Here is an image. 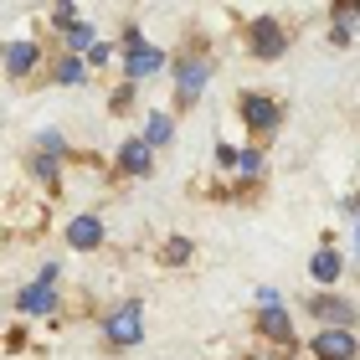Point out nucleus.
<instances>
[{
  "label": "nucleus",
  "mask_w": 360,
  "mask_h": 360,
  "mask_svg": "<svg viewBox=\"0 0 360 360\" xmlns=\"http://www.w3.org/2000/svg\"><path fill=\"white\" fill-rule=\"evenodd\" d=\"M206 83H211V62L206 57H180L175 62V98L180 103H195V98L206 93Z\"/></svg>",
  "instance_id": "nucleus-5"
},
{
  "label": "nucleus",
  "mask_w": 360,
  "mask_h": 360,
  "mask_svg": "<svg viewBox=\"0 0 360 360\" xmlns=\"http://www.w3.org/2000/svg\"><path fill=\"white\" fill-rule=\"evenodd\" d=\"M248 52L257 57V62H278L288 52V31L273 21V15H257V21L248 26Z\"/></svg>",
  "instance_id": "nucleus-2"
},
{
  "label": "nucleus",
  "mask_w": 360,
  "mask_h": 360,
  "mask_svg": "<svg viewBox=\"0 0 360 360\" xmlns=\"http://www.w3.org/2000/svg\"><path fill=\"white\" fill-rule=\"evenodd\" d=\"M237 155H242V150H232V144H217V165H221V170H237Z\"/></svg>",
  "instance_id": "nucleus-20"
},
{
  "label": "nucleus",
  "mask_w": 360,
  "mask_h": 360,
  "mask_svg": "<svg viewBox=\"0 0 360 360\" xmlns=\"http://www.w3.org/2000/svg\"><path fill=\"white\" fill-rule=\"evenodd\" d=\"M309 350H314V360H355L360 355V340L350 330H319Z\"/></svg>",
  "instance_id": "nucleus-8"
},
{
  "label": "nucleus",
  "mask_w": 360,
  "mask_h": 360,
  "mask_svg": "<svg viewBox=\"0 0 360 360\" xmlns=\"http://www.w3.org/2000/svg\"><path fill=\"white\" fill-rule=\"evenodd\" d=\"M232 175H237V180H257V175H263V155H257V150H242Z\"/></svg>",
  "instance_id": "nucleus-17"
},
{
  "label": "nucleus",
  "mask_w": 360,
  "mask_h": 360,
  "mask_svg": "<svg viewBox=\"0 0 360 360\" xmlns=\"http://www.w3.org/2000/svg\"><path fill=\"white\" fill-rule=\"evenodd\" d=\"M355 252H360V226H355Z\"/></svg>",
  "instance_id": "nucleus-22"
},
{
  "label": "nucleus",
  "mask_w": 360,
  "mask_h": 360,
  "mask_svg": "<svg viewBox=\"0 0 360 360\" xmlns=\"http://www.w3.org/2000/svg\"><path fill=\"white\" fill-rule=\"evenodd\" d=\"M68 242H72L77 252H93V248H103V221H98L93 211L72 217V221H68Z\"/></svg>",
  "instance_id": "nucleus-9"
},
{
  "label": "nucleus",
  "mask_w": 360,
  "mask_h": 360,
  "mask_svg": "<svg viewBox=\"0 0 360 360\" xmlns=\"http://www.w3.org/2000/svg\"><path fill=\"white\" fill-rule=\"evenodd\" d=\"M41 62V41H6V77H26Z\"/></svg>",
  "instance_id": "nucleus-10"
},
{
  "label": "nucleus",
  "mask_w": 360,
  "mask_h": 360,
  "mask_svg": "<svg viewBox=\"0 0 360 360\" xmlns=\"http://www.w3.org/2000/svg\"><path fill=\"white\" fill-rule=\"evenodd\" d=\"M257 304H263V309H283V293H278V288H257Z\"/></svg>",
  "instance_id": "nucleus-21"
},
{
  "label": "nucleus",
  "mask_w": 360,
  "mask_h": 360,
  "mask_svg": "<svg viewBox=\"0 0 360 360\" xmlns=\"http://www.w3.org/2000/svg\"><path fill=\"white\" fill-rule=\"evenodd\" d=\"M160 68H165V52L144 41L139 26H129L124 31V77H129V83H144V77H155Z\"/></svg>",
  "instance_id": "nucleus-1"
},
{
  "label": "nucleus",
  "mask_w": 360,
  "mask_h": 360,
  "mask_svg": "<svg viewBox=\"0 0 360 360\" xmlns=\"http://www.w3.org/2000/svg\"><path fill=\"white\" fill-rule=\"evenodd\" d=\"M165 268H180V263H191V237H170V248H165V257H160Z\"/></svg>",
  "instance_id": "nucleus-18"
},
{
  "label": "nucleus",
  "mask_w": 360,
  "mask_h": 360,
  "mask_svg": "<svg viewBox=\"0 0 360 360\" xmlns=\"http://www.w3.org/2000/svg\"><path fill=\"white\" fill-rule=\"evenodd\" d=\"M31 175H37L46 191H57V165H52V155H37V160H31Z\"/></svg>",
  "instance_id": "nucleus-19"
},
{
  "label": "nucleus",
  "mask_w": 360,
  "mask_h": 360,
  "mask_svg": "<svg viewBox=\"0 0 360 360\" xmlns=\"http://www.w3.org/2000/svg\"><path fill=\"white\" fill-rule=\"evenodd\" d=\"M309 314H314L324 330H350L355 324V304L340 299V293H314V299H309Z\"/></svg>",
  "instance_id": "nucleus-6"
},
{
  "label": "nucleus",
  "mask_w": 360,
  "mask_h": 360,
  "mask_svg": "<svg viewBox=\"0 0 360 360\" xmlns=\"http://www.w3.org/2000/svg\"><path fill=\"white\" fill-rule=\"evenodd\" d=\"M62 41H68V52H93V26L88 21H72V26H62Z\"/></svg>",
  "instance_id": "nucleus-14"
},
{
  "label": "nucleus",
  "mask_w": 360,
  "mask_h": 360,
  "mask_svg": "<svg viewBox=\"0 0 360 360\" xmlns=\"http://www.w3.org/2000/svg\"><path fill=\"white\" fill-rule=\"evenodd\" d=\"M237 113H242V124H248L252 134H273L278 119H283V108H278L268 93H237Z\"/></svg>",
  "instance_id": "nucleus-3"
},
{
  "label": "nucleus",
  "mask_w": 360,
  "mask_h": 360,
  "mask_svg": "<svg viewBox=\"0 0 360 360\" xmlns=\"http://www.w3.org/2000/svg\"><path fill=\"white\" fill-rule=\"evenodd\" d=\"M170 134H175V119H170V113H150V124H144V144L155 150V144H165Z\"/></svg>",
  "instance_id": "nucleus-16"
},
{
  "label": "nucleus",
  "mask_w": 360,
  "mask_h": 360,
  "mask_svg": "<svg viewBox=\"0 0 360 360\" xmlns=\"http://www.w3.org/2000/svg\"><path fill=\"white\" fill-rule=\"evenodd\" d=\"M144 309L134 304V299H129V304H119V309H113V314H108V324H103V330H108V340H113V345H139V335H144Z\"/></svg>",
  "instance_id": "nucleus-7"
},
{
  "label": "nucleus",
  "mask_w": 360,
  "mask_h": 360,
  "mask_svg": "<svg viewBox=\"0 0 360 360\" xmlns=\"http://www.w3.org/2000/svg\"><path fill=\"white\" fill-rule=\"evenodd\" d=\"M52 283H57V263H46L37 283L15 293V304H21V314H57V288H52Z\"/></svg>",
  "instance_id": "nucleus-4"
},
{
  "label": "nucleus",
  "mask_w": 360,
  "mask_h": 360,
  "mask_svg": "<svg viewBox=\"0 0 360 360\" xmlns=\"http://www.w3.org/2000/svg\"><path fill=\"white\" fill-rule=\"evenodd\" d=\"M257 330H263V340H273V345H293V324H288V309H263L257 314Z\"/></svg>",
  "instance_id": "nucleus-12"
},
{
  "label": "nucleus",
  "mask_w": 360,
  "mask_h": 360,
  "mask_svg": "<svg viewBox=\"0 0 360 360\" xmlns=\"http://www.w3.org/2000/svg\"><path fill=\"white\" fill-rule=\"evenodd\" d=\"M340 268H345V257H340V252L330 248V242H324V248H319L314 257H309V273H314V283H335Z\"/></svg>",
  "instance_id": "nucleus-13"
},
{
  "label": "nucleus",
  "mask_w": 360,
  "mask_h": 360,
  "mask_svg": "<svg viewBox=\"0 0 360 360\" xmlns=\"http://www.w3.org/2000/svg\"><path fill=\"white\" fill-rule=\"evenodd\" d=\"M57 83H62V88H83V83H88V62L62 57V62H57Z\"/></svg>",
  "instance_id": "nucleus-15"
},
{
  "label": "nucleus",
  "mask_w": 360,
  "mask_h": 360,
  "mask_svg": "<svg viewBox=\"0 0 360 360\" xmlns=\"http://www.w3.org/2000/svg\"><path fill=\"white\" fill-rule=\"evenodd\" d=\"M150 165H155V150H150L144 139L119 144V170H124V175H150Z\"/></svg>",
  "instance_id": "nucleus-11"
}]
</instances>
